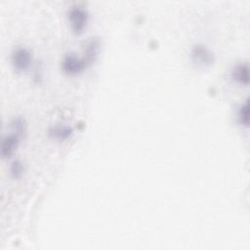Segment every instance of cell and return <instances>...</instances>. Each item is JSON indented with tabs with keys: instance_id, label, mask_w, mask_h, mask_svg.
Here are the masks:
<instances>
[{
	"instance_id": "cell-1",
	"label": "cell",
	"mask_w": 250,
	"mask_h": 250,
	"mask_svg": "<svg viewBox=\"0 0 250 250\" xmlns=\"http://www.w3.org/2000/svg\"><path fill=\"white\" fill-rule=\"evenodd\" d=\"M190 57L193 63L199 67H209L215 62L214 54L208 47L202 44H196L192 47Z\"/></svg>"
},
{
	"instance_id": "cell-2",
	"label": "cell",
	"mask_w": 250,
	"mask_h": 250,
	"mask_svg": "<svg viewBox=\"0 0 250 250\" xmlns=\"http://www.w3.org/2000/svg\"><path fill=\"white\" fill-rule=\"evenodd\" d=\"M68 20L71 24V29L76 34H80L86 27L88 21V13L85 9L79 6H72L68 10Z\"/></svg>"
},
{
	"instance_id": "cell-3",
	"label": "cell",
	"mask_w": 250,
	"mask_h": 250,
	"mask_svg": "<svg viewBox=\"0 0 250 250\" xmlns=\"http://www.w3.org/2000/svg\"><path fill=\"white\" fill-rule=\"evenodd\" d=\"M85 57H78L75 54H67L62 61V69L66 74H78L88 65Z\"/></svg>"
},
{
	"instance_id": "cell-4",
	"label": "cell",
	"mask_w": 250,
	"mask_h": 250,
	"mask_svg": "<svg viewBox=\"0 0 250 250\" xmlns=\"http://www.w3.org/2000/svg\"><path fill=\"white\" fill-rule=\"evenodd\" d=\"M31 54L26 48H17L12 55V62L18 70H25L31 64Z\"/></svg>"
},
{
	"instance_id": "cell-5",
	"label": "cell",
	"mask_w": 250,
	"mask_h": 250,
	"mask_svg": "<svg viewBox=\"0 0 250 250\" xmlns=\"http://www.w3.org/2000/svg\"><path fill=\"white\" fill-rule=\"evenodd\" d=\"M19 137L20 134L17 132H13L12 134L6 136L3 139L2 146H1V155L3 157L11 156L14 151L17 149L19 146Z\"/></svg>"
},
{
	"instance_id": "cell-6",
	"label": "cell",
	"mask_w": 250,
	"mask_h": 250,
	"mask_svg": "<svg viewBox=\"0 0 250 250\" xmlns=\"http://www.w3.org/2000/svg\"><path fill=\"white\" fill-rule=\"evenodd\" d=\"M232 78L240 84L247 85L249 83V68L247 63H239L235 65L231 71Z\"/></svg>"
},
{
	"instance_id": "cell-7",
	"label": "cell",
	"mask_w": 250,
	"mask_h": 250,
	"mask_svg": "<svg viewBox=\"0 0 250 250\" xmlns=\"http://www.w3.org/2000/svg\"><path fill=\"white\" fill-rule=\"evenodd\" d=\"M72 132H73L72 128L67 125H55L50 127L49 129V135L52 138L60 141H63L69 138Z\"/></svg>"
},
{
	"instance_id": "cell-8",
	"label": "cell",
	"mask_w": 250,
	"mask_h": 250,
	"mask_svg": "<svg viewBox=\"0 0 250 250\" xmlns=\"http://www.w3.org/2000/svg\"><path fill=\"white\" fill-rule=\"evenodd\" d=\"M238 119L240 123L244 126H248L249 124V103L248 100L240 106L238 110Z\"/></svg>"
},
{
	"instance_id": "cell-9",
	"label": "cell",
	"mask_w": 250,
	"mask_h": 250,
	"mask_svg": "<svg viewBox=\"0 0 250 250\" xmlns=\"http://www.w3.org/2000/svg\"><path fill=\"white\" fill-rule=\"evenodd\" d=\"M22 172H23L22 164L20 161L13 162V164L11 166V174L13 175V177L18 178L22 174Z\"/></svg>"
}]
</instances>
